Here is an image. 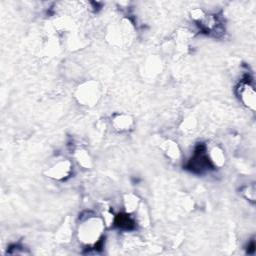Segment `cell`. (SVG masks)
Returning a JSON list of instances; mask_svg holds the SVG:
<instances>
[{"mask_svg": "<svg viewBox=\"0 0 256 256\" xmlns=\"http://www.w3.org/2000/svg\"><path fill=\"white\" fill-rule=\"evenodd\" d=\"M135 222H137L142 227H147L150 224V216H149V211L144 203H140L138 209L135 211Z\"/></svg>", "mask_w": 256, "mask_h": 256, "instance_id": "obj_13", "label": "cell"}, {"mask_svg": "<svg viewBox=\"0 0 256 256\" xmlns=\"http://www.w3.org/2000/svg\"><path fill=\"white\" fill-rule=\"evenodd\" d=\"M72 173V163L70 160L64 159L60 160L56 163H54L52 166H50L47 171L46 175L47 177L57 180V181H63L67 179Z\"/></svg>", "mask_w": 256, "mask_h": 256, "instance_id": "obj_4", "label": "cell"}, {"mask_svg": "<svg viewBox=\"0 0 256 256\" xmlns=\"http://www.w3.org/2000/svg\"><path fill=\"white\" fill-rule=\"evenodd\" d=\"M242 194L243 196L249 200L254 202L255 198H256V190H255V185L254 184H249L247 186H245L242 189Z\"/></svg>", "mask_w": 256, "mask_h": 256, "instance_id": "obj_16", "label": "cell"}, {"mask_svg": "<svg viewBox=\"0 0 256 256\" xmlns=\"http://www.w3.org/2000/svg\"><path fill=\"white\" fill-rule=\"evenodd\" d=\"M114 223H117L118 226L121 227V228L130 229L133 226L134 221L130 218L129 214L125 212L124 215H121L120 217H115V222Z\"/></svg>", "mask_w": 256, "mask_h": 256, "instance_id": "obj_14", "label": "cell"}, {"mask_svg": "<svg viewBox=\"0 0 256 256\" xmlns=\"http://www.w3.org/2000/svg\"><path fill=\"white\" fill-rule=\"evenodd\" d=\"M134 36V27L126 19L120 20L118 23L112 25L107 31V40L113 45H127L132 41Z\"/></svg>", "mask_w": 256, "mask_h": 256, "instance_id": "obj_3", "label": "cell"}, {"mask_svg": "<svg viewBox=\"0 0 256 256\" xmlns=\"http://www.w3.org/2000/svg\"><path fill=\"white\" fill-rule=\"evenodd\" d=\"M102 88L99 82L95 80H87L81 83L75 90V98L77 102L83 106L96 105L101 98Z\"/></svg>", "mask_w": 256, "mask_h": 256, "instance_id": "obj_2", "label": "cell"}, {"mask_svg": "<svg viewBox=\"0 0 256 256\" xmlns=\"http://www.w3.org/2000/svg\"><path fill=\"white\" fill-rule=\"evenodd\" d=\"M237 95L247 108L254 111L256 106V92L249 81H241L237 87Z\"/></svg>", "mask_w": 256, "mask_h": 256, "instance_id": "obj_5", "label": "cell"}, {"mask_svg": "<svg viewBox=\"0 0 256 256\" xmlns=\"http://www.w3.org/2000/svg\"><path fill=\"white\" fill-rule=\"evenodd\" d=\"M74 159L78 163L79 166L85 169H90L93 165V160L89 152L86 150V149L79 148L74 152Z\"/></svg>", "mask_w": 256, "mask_h": 256, "instance_id": "obj_10", "label": "cell"}, {"mask_svg": "<svg viewBox=\"0 0 256 256\" xmlns=\"http://www.w3.org/2000/svg\"><path fill=\"white\" fill-rule=\"evenodd\" d=\"M190 15H191V18H192V20L194 21V22L199 23L200 21L205 17L206 13L201 8H196V9H193L190 12Z\"/></svg>", "mask_w": 256, "mask_h": 256, "instance_id": "obj_18", "label": "cell"}, {"mask_svg": "<svg viewBox=\"0 0 256 256\" xmlns=\"http://www.w3.org/2000/svg\"><path fill=\"white\" fill-rule=\"evenodd\" d=\"M111 124L118 132L130 131L134 126V119L131 115L126 113H115L111 117Z\"/></svg>", "mask_w": 256, "mask_h": 256, "instance_id": "obj_6", "label": "cell"}, {"mask_svg": "<svg viewBox=\"0 0 256 256\" xmlns=\"http://www.w3.org/2000/svg\"><path fill=\"white\" fill-rule=\"evenodd\" d=\"M141 201L139 197L133 193L125 194L123 197V206H124L125 212L128 213V214H133V213H135Z\"/></svg>", "mask_w": 256, "mask_h": 256, "instance_id": "obj_12", "label": "cell"}, {"mask_svg": "<svg viewBox=\"0 0 256 256\" xmlns=\"http://www.w3.org/2000/svg\"><path fill=\"white\" fill-rule=\"evenodd\" d=\"M105 223L101 216L89 213L87 216L80 218L77 227L79 242L88 247H95L101 240L104 233Z\"/></svg>", "mask_w": 256, "mask_h": 256, "instance_id": "obj_1", "label": "cell"}, {"mask_svg": "<svg viewBox=\"0 0 256 256\" xmlns=\"http://www.w3.org/2000/svg\"><path fill=\"white\" fill-rule=\"evenodd\" d=\"M161 150L163 151L164 155L169 158L170 160H178L181 156V150L178 146V144L173 141V140H165L164 142H162L161 146Z\"/></svg>", "mask_w": 256, "mask_h": 256, "instance_id": "obj_9", "label": "cell"}, {"mask_svg": "<svg viewBox=\"0 0 256 256\" xmlns=\"http://www.w3.org/2000/svg\"><path fill=\"white\" fill-rule=\"evenodd\" d=\"M207 157L211 167L220 168L226 162V156L222 148L219 146H213L207 151Z\"/></svg>", "mask_w": 256, "mask_h": 256, "instance_id": "obj_7", "label": "cell"}, {"mask_svg": "<svg viewBox=\"0 0 256 256\" xmlns=\"http://www.w3.org/2000/svg\"><path fill=\"white\" fill-rule=\"evenodd\" d=\"M196 119L194 117L192 116H189L187 118H185L182 122V129L185 131V132H191L193 131L195 128H196Z\"/></svg>", "mask_w": 256, "mask_h": 256, "instance_id": "obj_15", "label": "cell"}, {"mask_svg": "<svg viewBox=\"0 0 256 256\" xmlns=\"http://www.w3.org/2000/svg\"><path fill=\"white\" fill-rule=\"evenodd\" d=\"M162 71V61L161 59L156 56H150L144 64V72L145 75L148 77H155Z\"/></svg>", "mask_w": 256, "mask_h": 256, "instance_id": "obj_8", "label": "cell"}, {"mask_svg": "<svg viewBox=\"0 0 256 256\" xmlns=\"http://www.w3.org/2000/svg\"><path fill=\"white\" fill-rule=\"evenodd\" d=\"M102 219L105 223V226H110L115 222V216L113 213L109 210V208H106L102 211Z\"/></svg>", "mask_w": 256, "mask_h": 256, "instance_id": "obj_17", "label": "cell"}, {"mask_svg": "<svg viewBox=\"0 0 256 256\" xmlns=\"http://www.w3.org/2000/svg\"><path fill=\"white\" fill-rule=\"evenodd\" d=\"M72 226H71V222L67 220L64 221L61 226L59 227V229L56 232V238L57 241L61 242V243H67L70 241L71 237H72Z\"/></svg>", "mask_w": 256, "mask_h": 256, "instance_id": "obj_11", "label": "cell"}]
</instances>
